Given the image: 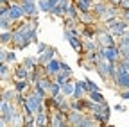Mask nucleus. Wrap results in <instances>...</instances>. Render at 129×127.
Segmentation results:
<instances>
[{
	"mask_svg": "<svg viewBox=\"0 0 129 127\" xmlns=\"http://www.w3.org/2000/svg\"><path fill=\"white\" fill-rule=\"evenodd\" d=\"M113 82H115V86L120 88V90H127L129 88V72H125L122 68H117V75L113 79Z\"/></svg>",
	"mask_w": 129,
	"mask_h": 127,
	"instance_id": "1",
	"label": "nucleus"
},
{
	"mask_svg": "<svg viewBox=\"0 0 129 127\" xmlns=\"http://www.w3.org/2000/svg\"><path fill=\"white\" fill-rule=\"evenodd\" d=\"M102 49V57L109 63H117L120 59V52H118V47L117 45H111V47H101Z\"/></svg>",
	"mask_w": 129,
	"mask_h": 127,
	"instance_id": "2",
	"label": "nucleus"
},
{
	"mask_svg": "<svg viewBox=\"0 0 129 127\" xmlns=\"http://www.w3.org/2000/svg\"><path fill=\"white\" fill-rule=\"evenodd\" d=\"M23 16H25V11H23V7H22L20 2H13V4H9V18H11L13 23L18 22V20H22Z\"/></svg>",
	"mask_w": 129,
	"mask_h": 127,
	"instance_id": "3",
	"label": "nucleus"
},
{
	"mask_svg": "<svg viewBox=\"0 0 129 127\" xmlns=\"http://www.w3.org/2000/svg\"><path fill=\"white\" fill-rule=\"evenodd\" d=\"M43 68H45V73L47 75H50L52 79H54V75L61 70V61H57V59H50L47 63V65H43Z\"/></svg>",
	"mask_w": 129,
	"mask_h": 127,
	"instance_id": "4",
	"label": "nucleus"
},
{
	"mask_svg": "<svg viewBox=\"0 0 129 127\" xmlns=\"http://www.w3.org/2000/svg\"><path fill=\"white\" fill-rule=\"evenodd\" d=\"M83 118H84L83 111L72 109V111H68V115H67V123H70V125H81V123H83Z\"/></svg>",
	"mask_w": 129,
	"mask_h": 127,
	"instance_id": "5",
	"label": "nucleus"
},
{
	"mask_svg": "<svg viewBox=\"0 0 129 127\" xmlns=\"http://www.w3.org/2000/svg\"><path fill=\"white\" fill-rule=\"evenodd\" d=\"M20 4L25 11V16H36L38 14V4L36 2H30V0H20Z\"/></svg>",
	"mask_w": 129,
	"mask_h": 127,
	"instance_id": "6",
	"label": "nucleus"
},
{
	"mask_svg": "<svg viewBox=\"0 0 129 127\" xmlns=\"http://www.w3.org/2000/svg\"><path fill=\"white\" fill-rule=\"evenodd\" d=\"M56 54H57V50H56V49H52V47H48V49H47L43 54H40V56H38V63H40V65H47V63L50 61V59H54V57H56Z\"/></svg>",
	"mask_w": 129,
	"mask_h": 127,
	"instance_id": "7",
	"label": "nucleus"
},
{
	"mask_svg": "<svg viewBox=\"0 0 129 127\" xmlns=\"http://www.w3.org/2000/svg\"><path fill=\"white\" fill-rule=\"evenodd\" d=\"M13 75H14V79H27V81H29L30 70H29V68L23 65V63H22V65H18V66L13 70Z\"/></svg>",
	"mask_w": 129,
	"mask_h": 127,
	"instance_id": "8",
	"label": "nucleus"
},
{
	"mask_svg": "<svg viewBox=\"0 0 129 127\" xmlns=\"http://www.w3.org/2000/svg\"><path fill=\"white\" fill-rule=\"evenodd\" d=\"M83 95H88V91H86V82H84V81H75V90H74L72 99H83Z\"/></svg>",
	"mask_w": 129,
	"mask_h": 127,
	"instance_id": "9",
	"label": "nucleus"
},
{
	"mask_svg": "<svg viewBox=\"0 0 129 127\" xmlns=\"http://www.w3.org/2000/svg\"><path fill=\"white\" fill-rule=\"evenodd\" d=\"M109 4L106 2V0H99V2H93V6H91V13L93 14H97V16L101 18V14L106 11V7H108Z\"/></svg>",
	"mask_w": 129,
	"mask_h": 127,
	"instance_id": "10",
	"label": "nucleus"
},
{
	"mask_svg": "<svg viewBox=\"0 0 129 127\" xmlns=\"http://www.w3.org/2000/svg\"><path fill=\"white\" fill-rule=\"evenodd\" d=\"M29 88H30V82L27 79H14V90L18 93H25Z\"/></svg>",
	"mask_w": 129,
	"mask_h": 127,
	"instance_id": "11",
	"label": "nucleus"
},
{
	"mask_svg": "<svg viewBox=\"0 0 129 127\" xmlns=\"http://www.w3.org/2000/svg\"><path fill=\"white\" fill-rule=\"evenodd\" d=\"M74 90H75V82H72L70 79H68L67 82H63V84H61V93L64 95V97H68V99L74 95Z\"/></svg>",
	"mask_w": 129,
	"mask_h": 127,
	"instance_id": "12",
	"label": "nucleus"
},
{
	"mask_svg": "<svg viewBox=\"0 0 129 127\" xmlns=\"http://www.w3.org/2000/svg\"><path fill=\"white\" fill-rule=\"evenodd\" d=\"M75 6H77L79 13H90L93 2H91V0H75Z\"/></svg>",
	"mask_w": 129,
	"mask_h": 127,
	"instance_id": "13",
	"label": "nucleus"
},
{
	"mask_svg": "<svg viewBox=\"0 0 129 127\" xmlns=\"http://www.w3.org/2000/svg\"><path fill=\"white\" fill-rule=\"evenodd\" d=\"M36 4H38V9H40V11H43V13H50V11H52V7H54L50 0H38Z\"/></svg>",
	"mask_w": 129,
	"mask_h": 127,
	"instance_id": "14",
	"label": "nucleus"
},
{
	"mask_svg": "<svg viewBox=\"0 0 129 127\" xmlns=\"http://www.w3.org/2000/svg\"><path fill=\"white\" fill-rule=\"evenodd\" d=\"M13 41V30H2L0 32V45H9Z\"/></svg>",
	"mask_w": 129,
	"mask_h": 127,
	"instance_id": "15",
	"label": "nucleus"
},
{
	"mask_svg": "<svg viewBox=\"0 0 129 127\" xmlns=\"http://www.w3.org/2000/svg\"><path fill=\"white\" fill-rule=\"evenodd\" d=\"M11 75V68H9V63H0V81H4Z\"/></svg>",
	"mask_w": 129,
	"mask_h": 127,
	"instance_id": "16",
	"label": "nucleus"
},
{
	"mask_svg": "<svg viewBox=\"0 0 129 127\" xmlns=\"http://www.w3.org/2000/svg\"><path fill=\"white\" fill-rule=\"evenodd\" d=\"M88 99H91V100H93V102H97V104H102V102H106V100H104V97H102V93H101L99 90L90 91V93H88Z\"/></svg>",
	"mask_w": 129,
	"mask_h": 127,
	"instance_id": "17",
	"label": "nucleus"
},
{
	"mask_svg": "<svg viewBox=\"0 0 129 127\" xmlns=\"http://www.w3.org/2000/svg\"><path fill=\"white\" fill-rule=\"evenodd\" d=\"M23 65H25L29 70L36 68V66H38V57H34V56H29V57H25V59H23Z\"/></svg>",
	"mask_w": 129,
	"mask_h": 127,
	"instance_id": "18",
	"label": "nucleus"
},
{
	"mask_svg": "<svg viewBox=\"0 0 129 127\" xmlns=\"http://www.w3.org/2000/svg\"><path fill=\"white\" fill-rule=\"evenodd\" d=\"M59 93H61V84L52 81L50 88H48V95H50V97H56V95H59Z\"/></svg>",
	"mask_w": 129,
	"mask_h": 127,
	"instance_id": "19",
	"label": "nucleus"
},
{
	"mask_svg": "<svg viewBox=\"0 0 129 127\" xmlns=\"http://www.w3.org/2000/svg\"><path fill=\"white\" fill-rule=\"evenodd\" d=\"M14 97H16V90H4L2 91V99L7 100V102H13Z\"/></svg>",
	"mask_w": 129,
	"mask_h": 127,
	"instance_id": "20",
	"label": "nucleus"
},
{
	"mask_svg": "<svg viewBox=\"0 0 129 127\" xmlns=\"http://www.w3.org/2000/svg\"><path fill=\"white\" fill-rule=\"evenodd\" d=\"M84 82H86V91L90 93V91H95V90H99V86H97L95 82H91V81H88V79H84Z\"/></svg>",
	"mask_w": 129,
	"mask_h": 127,
	"instance_id": "21",
	"label": "nucleus"
},
{
	"mask_svg": "<svg viewBox=\"0 0 129 127\" xmlns=\"http://www.w3.org/2000/svg\"><path fill=\"white\" fill-rule=\"evenodd\" d=\"M16 61V54L13 52V50H7V54H6V63H14Z\"/></svg>",
	"mask_w": 129,
	"mask_h": 127,
	"instance_id": "22",
	"label": "nucleus"
},
{
	"mask_svg": "<svg viewBox=\"0 0 129 127\" xmlns=\"http://www.w3.org/2000/svg\"><path fill=\"white\" fill-rule=\"evenodd\" d=\"M120 18L125 20V22H129V7L127 9H120Z\"/></svg>",
	"mask_w": 129,
	"mask_h": 127,
	"instance_id": "23",
	"label": "nucleus"
},
{
	"mask_svg": "<svg viewBox=\"0 0 129 127\" xmlns=\"http://www.w3.org/2000/svg\"><path fill=\"white\" fill-rule=\"evenodd\" d=\"M118 9H127L129 7V0H118Z\"/></svg>",
	"mask_w": 129,
	"mask_h": 127,
	"instance_id": "24",
	"label": "nucleus"
},
{
	"mask_svg": "<svg viewBox=\"0 0 129 127\" xmlns=\"http://www.w3.org/2000/svg\"><path fill=\"white\" fill-rule=\"evenodd\" d=\"M120 99L122 100H129V88L127 90H120Z\"/></svg>",
	"mask_w": 129,
	"mask_h": 127,
	"instance_id": "25",
	"label": "nucleus"
},
{
	"mask_svg": "<svg viewBox=\"0 0 129 127\" xmlns=\"http://www.w3.org/2000/svg\"><path fill=\"white\" fill-rule=\"evenodd\" d=\"M47 49H48V45H45V43H38V56H40V54H43Z\"/></svg>",
	"mask_w": 129,
	"mask_h": 127,
	"instance_id": "26",
	"label": "nucleus"
},
{
	"mask_svg": "<svg viewBox=\"0 0 129 127\" xmlns=\"http://www.w3.org/2000/svg\"><path fill=\"white\" fill-rule=\"evenodd\" d=\"M61 70H63V72H67V73H70V75H72V70H70V66L67 65V63H63V61H61Z\"/></svg>",
	"mask_w": 129,
	"mask_h": 127,
	"instance_id": "27",
	"label": "nucleus"
},
{
	"mask_svg": "<svg viewBox=\"0 0 129 127\" xmlns=\"http://www.w3.org/2000/svg\"><path fill=\"white\" fill-rule=\"evenodd\" d=\"M6 54L7 50H0V63H6Z\"/></svg>",
	"mask_w": 129,
	"mask_h": 127,
	"instance_id": "28",
	"label": "nucleus"
},
{
	"mask_svg": "<svg viewBox=\"0 0 129 127\" xmlns=\"http://www.w3.org/2000/svg\"><path fill=\"white\" fill-rule=\"evenodd\" d=\"M115 109H117V111H125V107H124L122 104H117V106H115Z\"/></svg>",
	"mask_w": 129,
	"mask_h": 127,
	"instance_id": "29",
	"label": "nucleus"
},
{
	"mask_svg": "<svg viewBox=\"0 0 129 127\" xmlns=\"http://www.w3.org/2000/svg\"><path fill=\"white\" fill-rule=\"evenodd\" d=\"M106 2H108V4H113V6H117V4H118V0H106Z\"/></svg>",
	"mask_w": 129,
	"mask_h": 127,
	"instance_id": "30",
	"label": "nucleus"
},
{
	"mask_svg": "<svg viewBox=\"0 0 129 127\" xmlns=\"http://www.w3.org/2000/svg\"><path fill=\"white\" fill-rule=\"evenodd\" d=\"M0 100H2V91H0Z\"/></svg>",
	"mask_w": 129,
	"mask_h": 127,
	"instance_id": "31",
	"label": "nucleus"
},
{
	"mask_svg": "<svg viewBox=\"0 0 129 127\" xmlns=\"http://www.w3.org/2000/svg\"><path fill=\"white\" fill-rule=\"evenodd\" d=\"M30 2H36V0H30Z\"/></svg>",
	"mask_w": 129,
	"mask_h": 127,
	"instance_id": "32",
	"label": "nucleus"
},
{
	"mask_svg": "<svg viewBox=\"0 0 129 127\" xmlns=\"http://www.w3.org/2000/svg\"><path fill=\"white\" fill-rule=\"evenodd\" d=\"M0 6H2V4H0Z\"/></svg>",
	"mask_w": 129,
	"mask_h": 127,
	"instance_id": "33",
	"label": "nucleus"
}]
</instances>
